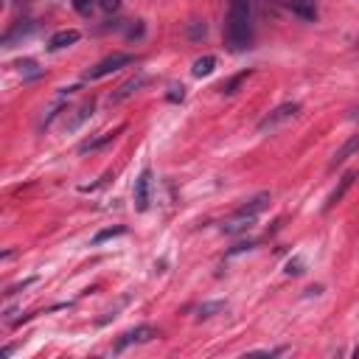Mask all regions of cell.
<instances>
[{
    "mask_svg": "<svg viewBox=\"0 0 359 359\" xmlns=\"http://www.w3.org/2000/svg\"><path fill=\"white\" fill-rule=\"evenodd\" d=\"M253 43V3L250 0H230L225 20V45L239 54Z\"/></svg>",
    "mask_w": 359,
    "mask_h": 359,
    "instance_id": "6da1fadb",
    "label": "cell"
},
{
    "mask_svg": "<svg viewBox=\"0 0 359 359\" xmlns=\"http://www.w3.org/2000/svg\"><path fill=\"white\" fill-rule=\"evenodd\" d=\"M126 233V225H115V228H107V230H101V233H96L93 236V244H101V242H107V239H115V236H124Z\"/></svg>",
    "mask_w": 359,
    "mask_h": 359,
    "instance_id": "2e32d148",
    "label": "cell"
},
{
    "mask_svg": "<svg viewBox=\"0 0 359 359\" xmlns=\"http://www.w3.org/2000/svg\"><path fill=\"white\" fill-rule=\"evenodd\" d=\"M214 68H217V59H214V57H203V59H197V62H194L191 73H194L197 79H203V76H211V73H214Z\"/></svg>",
    "mask_w": 359,
    "mask_h": 359,
    "instance_id": "9a60e30c",
    "label": "cell"
},
{
    "mask_svg": "<svg viewBox=\"0 0 359 359\" xmlns=\"http://www.w3.org/2000/svg\"><path fill=\"white\" fill-rule=\"evenodd\" d=\"M247 79H250V71H242V73H236L233 79L222 82V85H219V93H225V96H233V93H236V90H239V87H242Z\"/></svg>",
    "mask_w": 359,
    "mask_h": 359,
    "instance_id": "5bb4252c",
    "label": "cell"
},
{
    "mask_svg": "<svg viewBox=\"0 0 359 359\" xmlns=\"http://www.w3.org/2000/svg\"><path fill=\"white\" fill-rule=\"evenodd\" d=\"M353 356H359V348H356V351H353Z\"/></svg>",
    "mask_w": 359,
    "mask_h": 359,
    "instance_id": "484cf974",
    "label": "cell"
},
{
    "mask_svg": "<svg viewBox=\"0 0 359 359\" xmlns=\"http://www.w3.org/2000/svg\"><path fill=\"white\" fill-rule=\"evenodd\" d=\"M71 3H73V9H76L82 17H90V15H93V9L98 6L96 0H71Z\"/></svg>",
    "mask_w": 359,
    "mask_h": 359,
    "instance_id": "ac0fdd59",
    "label": "cell"
},
{
    "mask_svg": "<svg viewBox=\"0 0 359 359\" xmlns=\"http://www.w3.org/2000/svg\"><path fill=\"white\" fill-rule=\"evenodd\" d=\"M73 43H79V31L76 29H62L48 40V51H62V48H71Z\"/></svg>",
    "mask_w": 359,
    "mask_h": 359,
    "instance_id": "8fae6325",
    "label": "cell"
},
{
    "mask_svg": "<svg viewBox=\"0 0 359 359\" xmlns=\"http://www.w3.org/2000/svg\"><path fill=\"white\" fill-rule=\"evenodd\" d=\"M146 82H149V79H146V73H138V76H132V79H129V82H124V85H121L115 93H110L107 104H110V107H118V104H124V101H126V98H132V96H135V93H138V90H140Z\"/></svg>",
    "mask_w": 359,
    "mask_h": 359,
    "instance_id": "8992f818",
    "label": "cell"
},
{
    "mask_svg": "<svg viewBox=\"0 0 359 359\" xmlns=\"http://www.w3.org/2000/svg\"><path fill=\"white\" fill-rule=\"evenodd\" d=\"M34 281H37V278H26V281H23V284H15V286H9V289H6V295H17V292H20V289H26V286H31V284H34Z\"/></svg>",
    "mask_w": 359,
    "mask_h": 359,
    "instance_id": "cb8c5ba5",
    "label": "cell"
},
{
    "mask_svg": "<svg viewBox=\"0 0 359 359\" xmlns=\"http://www.w3.org/2000/svg\"><path fill=\"white\" fill-rule=\"evenodd\" d=\"M135 211L138 214H146L149 205H152V168H143L135 180Z\"/></svg>",
    "mask_w": 359,
    "mask_h": 359,
    "instance_id": "5b68a950",
    "label": "cell"
},
{
    "mask_svg": "<svg viewBox=\"0 0 359 359\" xmlns=\"http://www.w3.org/2000/svg\"><path fill=\"white\" fill-rule=\"evenodd\" d=\"M267 205H270V191H261V194H256V197H250L244 205H239V211L233 214V217H244V219H256L258 214H264L267 211Z\"/></svg>",
    "mask_w": 359,
    "mask_h": 359,
    "instance_id": "ba28073f",
    "label": "cell"
},
{
    "mask_svg": "<svg viewBox=\"0 0 359 359\" xmlns=\"http://www.w3.org/2000/svg\"><path fill=\"white\" fill-rule=\"evenodd\" d=\"M222 309H225L222 300H211V303H203V306L197 309V317H200V320H208V317H214V314L222 312Z\"/></svg>",
    "mask_w": 359,
    "mask_h": 359,
    "instance_id": "e0dca14e",
    "label": "cell"
},
{
    "mask_svg": "<svg viewBox=\"0 0 359 359\" xmlns=\"http://www.w3.org/2000/svg\"><path fill=\"white\" fill-rule=\"evenodd\" d=\"M298 112H300V104H298V101H284V104H278L272 112H267V115L258 121V132H261V135L275 132L278 126H284V124L295 121V118H298Z\"/></svg>",
    "mask_w": 359,
    "mask_h": 359,
    "instance_id": "7a4b0ae2",
    "label": "cell"
},
{
    "mask_svg": "<svg viewBox=\"0 0 359 359\" xmlns=\"http://www.w3.org/2000/svg\"><path fill=\"white\" fill-rule=\"evenodd\" d=\"M157 337V328L154 325H135V328H129V331H124L121 337H118V342H115V353H124L129 345H143V342H152Z\"/></svg>",
    "mask_w": 359,
    "mask_h": 359,
    "instance_id": "277c9868",
    "label": "cell"
},
{
    "mask_svg": "<svg viewBox=\"0 0 359 359\" xmlns=\"http://www.w3.org/2000/svg\"><path fill=\"white\" fill-rule=\"evenodd\" d=\"M286 6L300 20H314L317 17V0H286Z\"/></svg>",
    "mask_w": 359,
    "mask_h": 359,
    "instance_id": "7c38bea8",
    "label": "cell"
},
{
    "mask_svg": "<svg viewBox=\"0 0 359 359\" xmlns=\"http://www.w3.org/2000/svg\"><path fill=\"white\" fill-rule=\"evenodd\" d=\"M303 272V258L295 256L292 261H286V275H300Z\"/></svg>",
    "mask_w": 359,
    "mask_h": 359,
    "instance_id": "44dd1931",
    "label": "cell"
},
{
    "mask_svg": "<svg viewBox=\"0 0 359 359\" xmlns=\"http://www.w3.org/2000/svg\"><path fill=\"white\" fill-rule=\"evenodd\" d=\"M356 183V171H345L342 177H339V183H337V189L328 194V200H325V205H323V214H328V211H334L339 203H342V197L351 191V186Z\"/></svg>",
    "mask_w": 359,
    "mask_h": 359,
    "instance_id": "52a82bcc",
    "label": "cell"
},
{
    "mask_svg": "<svg viewBox=\"0 0 359 359\" xmlns=\"http://www.w3.org/2000/svg\"><path fill=\"white\" fill-rule=\"evenodd\" d=\"M20 71H23L26 76H31V79H34V76H40V71H37V65H34L31 59H26V62H20Z\"/></svg>",
    "mask_w": 359,
    "mask_h": 359,
    "instance_id": "603a6c76",
    "label": "cell"
},
{
    "mask_svg": "<svg viewBox=\"0 0 359 359\" xmlns=\"http://www.w3.org/2000/svg\"><path fill=\"white\" fill-rule=\"evenodd\" d=\"M132 62H135L132 54H112V57L101 59L98 65H93V68L85 73V79H104V76H110V73H115V71H121V68H126V65H132Z\"/></svg>",
    "mask_w": 359,
    "mask_h": 359,
    "instance_id": "3957f363",
    "label": "cell"
},
{
    "mask_svg": "<svg viewBox=\"0 0 359 359\" xmlns=\"http://www.w3.org/2000/svg\"><path fill=\"white\" fill-rule=\"evenodd\" d=\"M31 31H34V23H31V20H17V23L3 34V48H15V43L23 40V37H29Z\"/></svg>",
    "mask_w": 359,
    "mask_h": 359,
    "instance_id": "9c48e42d",
    "label": "cell"
},
{
    "mask_svg": "<svg viewBox=\"0 0 359 359\" xmlns=\"http://www.w3.org/2000/svg\"><path fill=\"white\" fill-rule=\"evenodd\" d=\"M351 118H353V121H359V107H353V110H351Z\"/></svg>",
    "mask_w": 359,
    "mask_h": 359,
    "instance_id": "d4e9b609",
    "label": "cell"
},
{
    "mask_svg": "<svg viewBox=\"0 0 359 359\" xmlns=\"http://www.w3.org/2000/svg\"><path fill=\"white\" fill-rule=\"evenodd\" d=\"M112 138H115V132H107L104 138H98V140H90V143H82L79 149H82V152H93V149H101L104 143H110Z\"/></svg>",
    "mask_w": 359,
    "mask_h": 359,
    "instance_id": "d6986e66",
    "label": "cell"
},
{
    "mask_svg": "<svg viewBox=\"0 0 359 359\" xmlns=\"http://www.w3.org/2000/svg\"><path fill=\"white\" fill-rule=\"evenodd\" d=\"M73 112H76V115L65 124V129H68V132H76V129H79V126H82V124L96 112V101H93V98H90V101H85V104H82V107H76Z\"/></svg>",
    "mask_w": 359,
    "mask_h": 359,
    "instance_id": "4fadbf2b",
    "label": "cell"
},
{
    "mask_svg": "<svg viewBox=\"0 0 359 359\" xmlns=\"http://www.w3.org/2000/svg\"><path fill=\"white\" fill-rule=\"evenodd\" d=\"M356 152H359V135H353V138H348V140H345V143H342V146H339V149L334 152V157H331V163H328V168L334 171L337 166H342V163H345L348 157H353Z\"/></svg>",
    "mask_w": 359,
    "mask_h": 359,
    "instance_id": "30bf717a",
    "label": "cell"
},
{
    "mask_svg": "<svg viewBox=\"0 0 359 359\" xmlns=\"http://www.w3.org/2000/svg\"><path fill=\"white\" fill-rule=\"evenodd\" d=\"M96 3H98V9L107 12V15H112V12L121 9V0H96Z\"/></svg>",
    "mask_w": 359,
    "mask_h": 359,
    "instance_id": "ffe728a7",
    "label": "cell"
},
{
    "mask_svg": "<svg viewBox=\"0 0 359 359\" xmlns=\"http://www.w3.org/2000/svg\"><path fill=\"white\" fill-rule=\"evenodd\" d=\"M183 98H186V87L183 85H174L168 90V101H183Z\"/></svg>",
    "mask_w": 359,
    "mask_h": 359,
    "instance_id": "7402d4cb",
    "label": "cell"
}]
</instances>
